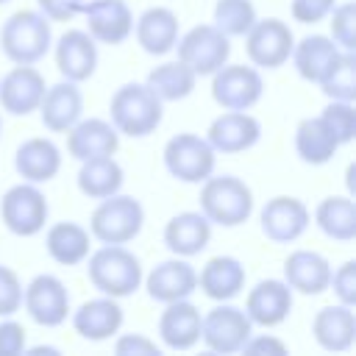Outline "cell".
I'll list each match as a JSON object with an SVG mask.
<instances>
[{
	"label": "cell",
	"mask_w": 356,
	"mask_h": 356,
	"mask_svg": "<svg viewBox=\"0 0 356 356\" xmlns=\"http://www.w3.org/2000/svg\"><path fill=\"white\" fill-rule=\"evenodd\" d=\"M86 261V278L89 284L108 298H128L142 286V261L134 250L125 245H100L97 250H89Z\"/></svg>",
	"instance_id": "1"
},
{
	"label": "cell",
	"mask_w": 356,
	"mask_h": 356,
	"mask_svg": "<svg viewBox=\"0 0 356 356\" xmlns=\"http://www.w3.org/2000/svg\"><path fill=\"white\" fill-rule=\"evenodd\" d=\"M164 117V103L161 97L139 81L122 83L111 100H108V122L117 128V134L131 136V139H142L150 136Z\"/></svg>",
	"instance_id": "2"
},
{
	"label": "cell",
	"mask_w": 356,
	"mask_h": 356,
	"mask_svg": "<svg viewBox=\"0 0 356 356\" xmlns=\"http://www.w3.org/2000/svg\"><path fill=\"white\" fill-rule=\"evenodd\" d=\"M0 47L11 64H36L53 47L50 19L39 8L14 11L0 28Z\"/></svg>",
	"instance_id": "3"
},
{
	"label": "cell",
	"mask_w": 356,
	"mask_h": 356,
	"mask_svg": "<svg viewBox=\"0 0 356 356\" xmlns=\"http://www.w3.org/2000/svg\"><path fill=\"white\" fill-rule=\"evenodd\" d=\"M200 211L211 225L236 228L253 214V192L236 175H209L200 181Z\"/></svg>",
	"instance_id": "4"
},
{
	"label": "cell",
	"mask_w": 356,
	"mask_h": 356,
	"mask_svg": "<svg viewBox=\"0 0 356 356\" xmlns=\"http://www.w3.org/2000/svg\"><path fill=\"white\" fill-rule=\"evenodd\" d=\"M142 225L145 209L139 197L122 192L103 197L89 217V234L100 245H128L142 234Z\"/></svg>",
	"instance_id": "5"
},
{
	"label": "cell",
	"mask_w": 356,
	"mask_h": 356,
	"mask_svg": "<svg viewBox=\"0 0 356 356\" xmlns=\"http://www.w3.org/2000/svg\"><path fill=\"white\" fill-rule=\"evenodd\" d=\"M50 217V203L39 184L22 181L6 189L0 197V220L14 236H36L44 231Z\"/></svg>",
	"instance_id": "6"
},
{
	"label": "cell",
	"mask_w": 356,
	"mask_h": 356,
	"mask_svg": "<svg viewBox=\"0 0 356 356\" xmlns=\"http://www.w3.org/2000/svg\"><path fill=\"white\" fill-rule=\"evenodd\" d=\"M164 167L167 172L181 184H200L214 172L217 153L209 145L206 136H197L192 131L175 134L164 145Z\"/></svg>",
	"instance_id": "7"
},
{
	"label": "cell",
	"mask_w": 356,
	"mask_h": 356,
	"mask_svg": "<svg viewBox=\"0 0 356 356\" xmlns=\"http://www.w3.org/2000/svg\"><path fill=\"white\" fill-rule=\"evenodd\" d=\"M172 50H178V61H184L200 78V75H211L231 58V39L211 22H203L189 28L184 36H178Z\"/></svg>",
	"instance_id": "8"
},
{
	"label": "cell",
	"mask_w": 356,
	"mask_h": 356,
	"mask_svg": "<svg viewBox=\"0 0 356 356\" xmlns=\"http://www.w3.org/2000/svg\"><path fill=\"white\" fill-rule=\"evenodd\" d=\"M250 334V317L245 314V309L231 306L228 300H217V306L209 309L200 320V342L211 353H239Z\"/></svg>",
	"instance_id": "9"
},
{
	"label": "cell",
	"mask_w": 356,
	"mask_h": 356,
	"mask_svg": "<svg viewBox=\"0 0 356 356\" xmlns=\"http://www.w3.org/2000/svg\"><path fill=\"white\" fill-rule=\"evenodd\" d=\"M264 95V78L253 64H222L211 72V97L220 108L250 111Z\"/></svg>",
	"instance_id": "10"
},
{
	"label": "cell",
	"mask_w": 356,
	"mask_h": 356,
	"mask_svg": "<svg viewBox=\"0 0 356 356\" xmlns=\"http://www.w3.org/2000/svg\"><path fill=\"white\" fill-rule=\"evenodd\" d=\"M292 44H295V33L278 17H267V19L256 17L250 31L245 33V53L256 70L284 67L292 56Z\"/></svg>",
	"instance_id": "11"
},
{
	"label": "cell",
	"mask_w": 356,
	"mask_h": 356,
	"mask_svg": "<svg viewBox=\"0 0 356 356\" xmlns=\"http://www.w3.org/2000/svg\"><path fill=\"white\" fill-rule=\"evenodd\" d=\"M22 306L28 317L42 328H58L72 312L67 284L50 273H39L22 286Z\"/></svg>",
	"instance_id": "12"
},
{
	"label": "cell",
	"mask_w": 356,
	"mask_h": 356,
	"mask_svg": "<svg viewBox=\"0 0 356 356\" xmlns=\"http://www.w3.org/2000/svg\"><path fill=\"white\" fill-rule=\"evenodd\" d=\"M309 222H312L309 206L300 197H292V195H275L259 211L261 234L270 242H278V245L298 242L306 234Z\"/></svg>",
	"instance_id": "13"
},
{
	"label": "cell",
	"mask_w": 356,
	"mask_h": 356,
	"mask_svg": "<svg viewBox=\"0 0 356 356\" xmlns=\"http://www.w3.org/2000/svg\"><path fill=\"white\" fill-rule=\"evenodd\" d=\"M81 17L97 44H122L134 33V11L125 0H83Z\"/></svg>",
	"instance_id": "14"
},
{
	"label": "cell",
	"mask_w": 356,
	"mask_h": 356,
	"mask_svg": "<svg viewBox=\"0 0 356 356\" xmlns=\"http://www.w3.org/2000/svg\"><path fill=\"white\" fill-rule=\"evenodd\" d=\"M147 298L156 303H172V300H184L192 292H197V270L184 259V256H172L159 261L145 278H142Z\"/></svg>",
	"instance_id": "15"
},
{
	"label": "cell",
	"mask_w": 356,
	"mask_h": 356,
	"mask_svg": "<svg viewBox=\"0 0 356 356\" xmlns=\"http://www.w3.org/2000/svg\"><path fill=\"white\" fill-rule=\"evenodd\" d=\"M47 83L33 64H14L0 78V108L14 117H28L39 108Z\"/></svg>",
	"instance_id": "16"
},
{
	"label": "cell",
	"mask_w": 356,
	"mask_h": 356,
	"mask_svg": "<svg viewBox=\"0 0 356 356\" xmlns=\"http://www.w3.org/2000/svg\"><path fill=\"white\" fill-rule=\"evenodd\" d=\"M206 139L214 147V153H225V156L245 153L261 139V122L248 111L225 108L220 117L211 120Z\"/></svg>",
	"instance_id": "17"
},
{
	"label": "cell",
	"mask_w": 356,
	"mask_h": 356,
	"mask_svg": "<svg viewBox=\"0 0 356 356\" xmlns=\"http://www.w3.org/2000/svg\"><path fill=\"white\" fill-rule=\"evenodd\" d=\"M53 56H56V67L61 78L75 81V83L89 81L97 70V42L81 28L64 31L53 47Z\"/></svg>",
	"instance_id": "18"
},
{
	"label": "cell",
	"mask_w": 356,
	"mask_h": 356,
	"mask_svg": "<svg viewBox=\"0 0 356 356\" xmlns=\"http://www.w3.org/2000/svg\"><path fill=\"white\" fill-rule=\"evenodd\" d=\"M70 320H72V328L78 337H83L89 342H103V339H111L120 334L125 314H122V306L117 298L100 295V298L83 300L75 312H70Z\"/></svg>",
	"instance_id": "19"
},
{
	"label": "cell",
	"mask_w": 356,
	"mask_h": 356,
	"mask_svg": "<svg viewBox=\"0 0 356 356\" xmlns=\"http://www.w3.org/2000/svg\"><path fill=\"white\" fill-rule=\"evenodd\" d=\"M292 312V289L284 278H261L245 298V314L253 325L275 328Z\"/></svg>",
	"instance_id": "20"
},
{
	"label": "cell",
	"mask_w": 356,
	"mask_h": 356,
	"mask_svg": "<svg viewBox=\"0 0 356 356\" xmlns=\"http://www.w3.org/2000/svg\"><path fill=\"white\" fill-rule=\"evenodd\" d=\"M36 111H39L42 125L50 134H64L83 117V95L75 81L61 78L58 83L44 89Z\"/></svg>",
	"instance_id": "21"
},
{
	"label": "cell",
	"mask_w": 356,
	"mask_h": 356,
	"mask_svg": "<svg viewBox=\"0 0 356 356\" xmlns=\"http://www.w3.org/2000/svg\"><path fill=\"white\" fill-rule=\"evenodd\" d=\"M67 134V153L75 161L97 159V156H114L120 147V134L108 120L100 117H81Z\"/></svg>",
	"instance_id": "22"
},
{
	"label": "cell",
	"mask_w": 356,
	"mask_h": 356,
	"mask_svg": "<svg viewBox=\"0 0 356 356\" xmlns=\"http://www.w3.org/2000/svg\"><path fill=\"white\" fill-rule=\"evenodd\" d=\"M200 309L184 298V300H172L164 303V312L159 317V337L164 342V348L170 350H189L200 342Z\"/></svg>",
	"instance_id": "23"
},
{
	"label": "cell",
	"mask_w": 356,
	"mask_h": 356,
	"mask_svg": "<svg viewBox=\"0 0 356 356\" xmlns=\"http://www.w3.org/2000/svg\"><path fill=\"white\" fill-rule=\"evenodd\" d=\"M14 170L22 181L31 184H47L61 170V150L47 136H31L25 139L14 153Z\"/></svg>",
	"instance_id": "24"
},
{
	"label": "cell",
	"mask_w": 356,
	"mask_h": 356,
	"mask_svg": "<svg viewBox=\"0 0 356 356\" xmlns=\"http://www.w3.org/2000/svg\"><path fill=\"white\" fill-rule=\"evenodd\" d=\"M134 33L147 56H164L178 42V14L167 6H150L134 19Z\"/></svg>",
	"instance_id": "25"
},
{
	"label": "cell",
	"mask_w": 356,
	"mask_h": 356,
	"mask_svg": "<svg viewBox=\"0 0 356 356\" xmlns=\"http://www.w3.org/2000/svg\"><path fill=\"white\" fill-rule=\"evenodd\" d=\"M284 281L292 292L320 295L331 281V261L317 250H292L284 259Z\"/></svg>",
	"instance_id": "26"
},
{
	"label": "cell",
	"mask_w": 356,
	"mask_h": 356,
	"mask_svg": "<svg viewBox=\"0 0 356 356\" xmlns=\"http://www.w3.org/2000/svg\"><path fill=\"white\" fill-rule=\"evenodd\" d=\"M312 334H314V339L323 350H331V353L350 350L353 339H356L353 306H345V303L323 306L312 320Z\"/></svg>",
	"instance_id": "27"
},
{
	"label": "cell",
	"mask_w": 356,
	"mask_h": 356,
	"mask_svg": "<svg viewBox=\"0 0 356 356\" xmlns=\"http://www.w3.org/2000/svg\"><path fill=\"white\" fill-rule=\"evenodd\" d=\"M211 239V222L203 217V211H178L164 225V245L172 256L192 259L200 250H206Z\"/></svg>",
	"instance_id": "28"
},
{
	"label": "cell",
	"mask_w": 356,
	"mask_h": 356,
	"mask_svg": "<svg viewBox=\"0 0 356 356\" xmlns=\"http://www.w3.org/2000/svg\"><path fill=\"white\" fill-rule=\"evenodd\" d=\"M339 47H337V42L331 39V36H323V33H309V36H303L300 42H295L292 44V67H295V72L303 78V81H309V83H320L325 75H328V70L337 64V58H339Z\"/></svg>",
	"instance_id": "29"
},
{
	"label": "cell",
	"mask_w": 356,
	"mask_h": 356,
	"mask_svg": "<svg viewBox=\"0 0 356 356\" xmlns=\"http://www.w3.org/2000/svg\"><path fill=\"white\" fill-rule=\"evenodd\" d=\"M245 264L236 256H211L197 273V289L211 300H231L245 289Z\"/></svg>",
	"instance_id": "30"
},
{
	"label": "cell",
	"mask_w": 356,
	"mask_h": 356,
	"mask_svg": "<svg viewBox=\"0 0 356 356\" xmlns=\"http://www.w3.org/2000/svg\"><path fill=\"white\" fill-rule=\"evenodd\" d=\"M44 248H47V253H50V259L56 264L75 267V264H83V259L89 256V250H92V234L81 222L61 220V222H53L44 231Z\"/></svg>",
	"instance_id": "31"
},
{
	"label": "cell",
	"mask_w": 356,
	"mask_h": 356,
	"mask_svg": "<svg viewBox=\"0 0 356 356\" xmlns=\"http://www.w3.org/2000/svg\"><path fill=\"white\" fill-rule=\"evenodd\" d=\"M342 145L337 142V136L328 131V125L317 117H303L295 128V153L303 164H312V167H320V164H328L337 150Z\"/></svg>",
	"instance_id": "32"
},
{
	"label": "cell",
	"mask_w": 356,
	"mask_h": 356,
	"mask_svg": "<svg viewBox=\"0 0 356 356\" xmlns=\"http://www.w3.org/2000/svg\"><path fill=\"white\" fill-rule=\"evenodd\" d=\"M314 225L337 242L356 239V203L350 195H328L314 209Z\"/></svg>",
	"instance_id": "33"
},
{
	"label": "cell",
	"mask_w": 356,
	"mask_h": 356,
	"mask_svg": "<svg viewBox=\"0 0 356 356\" xmlns=\"http://www.w3.org/2000/svg\"><path fill=\"white\" fill-rule=\"evenodd\" d=\"M75 181H78L81 195H86L92 200H103V197L122 189L125 172H122V167L117 164L114 156H97V159L81 161V170H78Z\"/></svg>",
	"instance_id": "34"
},
{
	"label": "cell",
	"mask_w": 356,
	"mask_h": 356,
	"mask_svg": "<svg viewBox=\"0 0 356 356\" xmlns=\"http://www.w3.org/2000/svg\"><path fill=\"white\" fill-rule=\"evenodd\" d=\"M145 83L161 97V103H175L195 92L197 75L184 61H164L147 72Z\"/></svg>",
	"instance_id": "35"
},
{
	"label": "cell",
	"mask_w": 356,
	"mask_h": 356,
	"mask_svg": "<svg viewBox=\"0 0 356 356\" xmlns=\"http://www.w3.org/2000/svg\"><path fill=\"white\" fill-rule=\"evenodd\" d=\"M320 89L328 100H356V56L353 50H342L337 64L320 81Z\"/></svg>",
	"instance_id": "36"
},
{
	"label": "cell",
	"mask_w": 356,
	"mask_h": 356,
	"mask_svg": "<svg viewBox=\"0 0 356 356\" xmlns=\"http://www.w3.org/2000/svg\"><path fill=\"white\" fill-rule=\"evenodd\" d=\"M253 22H256V6L250 0H217L214 3L211 25L220 28L228 39L245 36Z\"/></svg>",
	"instance_id": "37"
},
{
	"label": "cell",
	"mask_w": 356,
	"mask_h": 356,
	"mask_svg": "<svg viewBox=\"0 0 356 356\" xmlns=\"http://www.w3.org/2000/svg\"><path fill=\"white\" fill-rule=\"evenodd\" d=\"M328 28H331V39L337 42L339 50H356V3L345 0V3H334V8L328 11Z\"/></svg>",
	"instance_id": "38"
},
{
	"label": "cell",
	"mask_w": 356,
	"mask_h": 356,
	"mask_svg": "<svg viewBox=\"0 0 356 356\" xmlns=\"http://www.w3.org/2000/svg\"><path fill=\"white\" fill-rule=\"evenodd\" d=\"M320 120L328 125V131L337 136L339 145H350L356 136V111L350 100H331L323 111Z\"/></svg>",
	"instance_id": "39"
},
{
	"label": "cell",
	"mask_w": 356,
	"mask_h": 356,
	"mask_svg": "<svg viewBox=\"0 0 356 356\" xmlns=\"http://www.w3.org/2000/svg\"><path fill=\"white\" fill-rule=\"evenodd\" d=\"M22 309V281L19 275L0 264V317H11Z\"/></svg>",
	"instance_id": "40"
},
{
	"label": "cell",
	"mask_w": 356,
	"mask_h": 356,
	"mask_svg": "<svg viewBox=\"0 0 356 356\" xmlns=\"http://www.w3.org/2000/svg\"><path fill=\"white\" fill-rule=\"evenodd\" d=\"M328 289H334V295H337L339 303L356 306V261L353 259H348L337 270H331Z\"/></svg>",
	"instance_id": "41"
},
{
	"label": "cell",
	"mask_w": 356,
	"mask_h": 356,
	"mask_svg": "<svg viewBox=\"0 0 356 356\" xmlns=\"http://www.w3.org/2000/svg\"><path fill=\"white\" fill-rule=\"evenodd\" d=\"M28 342V331L22 323L3 317L0 320V356H19L25 350Z\"/></svg>",
	"instance_id": "42"
},
{
	"label": "cell",
	"mask_w": 356,
	"mask_h": 356,
	"mask_svg": "<svg viewBox=\"0 0 356 356\" xmlns=\"http://www.w3.org/2000/svg\"><path fill=\"white\" fill-rule=\"evenodd\" d=\"M337 0H292L289 3V11H292V19L300 22V25H314V22H323L328 17V11L334 8Z\"/></svg>",
	"instance_id": "43"
},
{
	"label": "cell",
	"mask_w": 356,
	"mask_h": 356,
	"mask_svg": "<svg viewBox=\"0 0 356 356\" xmlns=\"http://www.w3.org/2000/svg\"><path fill=\"white\" fill-rule=\"evenodd\" d=\"M117 356H159V345L145 334H120L114 342Z\"/></svg>",
	"instance_id": "44"
},
{
	"label": "cell",
	"mask_w": 356,
	"mask_h": 356,
	"mask_svg": "<svg viewBox=\"0 0 356 356\" xmlns=\"http://www.w3.org/2000/svg\"><path fill=\"white\" fill-rule=\"evenodd\" d=\"M36 6L50 22H70L81 14L83 0H36Z\"/></svg>",
	"instance_id": "45"
},
{
	"label": "cell",
	"mask_w": 356,
	"mask_h": 356,
	"mask_svg": "<svg viewBox=\"0 0 356 356\" xmlns=\"http://www.w3.org/2000/svg\"><path fill=\"white\" fill-rule=\"evenodd\" d=\"M286 350H289L286 342H281V339L273 337V334H250L248 342L242 345V353H253V356H259V353H275V356H284Z\"/></svg>",
	"instance_id": "46"
},
{
	"label": "cell",
	"mask_w": 356,
	"mask_h": 356,
	"mask_svg": "<svg viewBox=\"0 0 356 356\" xmlns=\"http://www.w3.org/2000/svg\"><path fill=\"white\" fill-rule=\"evenodd\" d=\"M0 134H3V114H0Z\"/></svg>",
	"instance_id": "47"
},
{
	"label": "cell",
	"mask_w": 356,
	"mask_h": 356,
	"mask_svg": "<svg viewBox=\"0 0 356 356\" xmlns=\"http://www.w3.org/2000/svg\"><path fill=\"white\" fill-rule=\"evenodd\" d=\"M6 3H8V0H0V6H6Z\"/></svg>",
	"instance_id": "48"
}]
</instances>
